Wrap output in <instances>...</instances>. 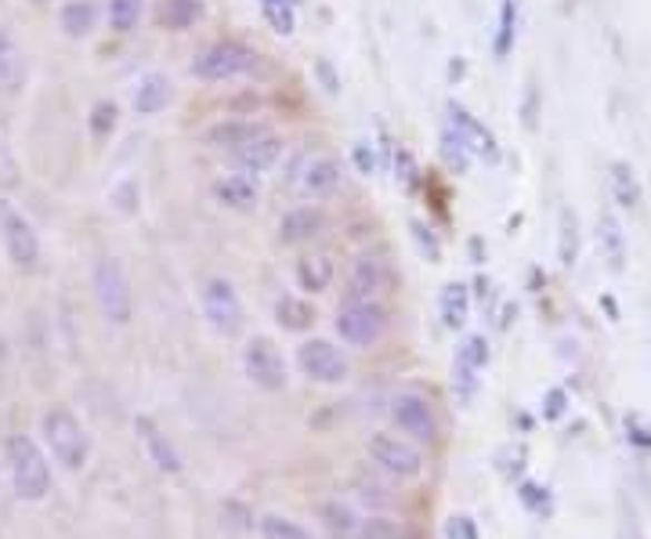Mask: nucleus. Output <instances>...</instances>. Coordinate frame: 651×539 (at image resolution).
<instances>
[{
    "mask_svg": "<svg viewBox=\"0 0 651 539\" xmlns=\"http://www.w3.org/2000/svg\"><path fill=\"white\" fill-rule=\"evenodd\" d=\"M243 373H246V381L260 391H268V395H275V391H283L289 384L283 352L275 347L272 337H260V333L243 344Z\"/></svg>",
    "mask_w": 651,
    "mask_h": 539,
    "instance_id": "8",
    "label": "nucleus"
},
{
    "mask_svg": "<svg viewBox=\"0 0 651 539\" xmlns=\"http://www.w3.org/2000/svg\"><path fill=\"white\" fill-rule=\"evenodd\" d=\"M4 355H8V347H4V341H0V362H4Z\"/></svg>",
    "mask_w": 651,
    "mask_h": 539,
    "instance_id": "45",
    "label": "nucleus"
},
{
    "mask_svg": "<svg viewBox=\"0 0 651 539\" xmlns=\"http://www.w3.org/2000/svg\"><path fill=\"white\" fill-rule=\"evenodd\" d=\"M355 164L362 174H373L376 170V156H373V145L369 141H358L355 145Z\"/></svg>",
    "mask_w": 651,
    "mask_h": 539,
    "instance_id": "43",
    "label": "nucleus"
},
{
    "mask_svg": "<svg viewBox=\"0 0 651 539\" xmlns=\"http://www.w3.org/2000/svg\"><path fill=\"white\" fill-rule=\"evenodd\" d=\"M323 232H326V210L318 207V203H300V207L283 214V222H279V243L300 246V243L318 239Z\"/></svg>",
    "mask_w": 651,
    "mask_h": 539,
    "instance_id": "19",
    "label": "nucleus"
},
{
    "mask_svg": "<svg viewBox=\"0 0 651 539\" xmlns=\"http://www.w3.org/2000/svg\"><path fill=\"white\" fill-rule=\"evenodd\" d=\"M369 457L376 468H384L395 478H416L424 471V457L410 439H398V434H373L369 439Z\"/></svg>",
    "mask_w": 651,
    "mask_h": 539,
    "instance_id": "13",
    "label": "nucleus"
},
{
    "mask_svg": "<svg viewBox=\"0 0 651 539\" xmlns=\"http://www.w3.org/2000/svg\"><path fill=\"white\" fill-rule=\"evenodd\" d=\"M438 315L445 330H460L471 318V290L463 283H448L438 297Z\"/></svg>",
    "mask_w": 651,
    "mask_h": 539,
    "instance_id": "27",
    "label": "nucleus"
},
{
    "mask_svg": "<svg viewBox=\"0 0 651 539\" xmlns=\"http://www.w3.org/2000/svg\"><path fill=\"white\" fill-rule=\"evenodd\" d=\"M4 453H8V474H11L14 492H19V500L37 503L48 497L51 468H48V457L40 453V445L33 439H26V434H11Z\"/></svg>",
    "mask_w": 651,
    "mask_h": 539,
    "instance_id": "2",
    "label": "nucleus"
},
{
    "mask_svg": "<svg viewBox=\"0 0 651 539\" xmlns=\"http://www.w3.org/2000/svg\"><path fill=\"white\" fill-rule=\"evenodd\" d=\"M445 116H448L445 127L453 130L456 141L471 153V159H485V164H496V159H500V141H496V135H492V130L482 120H477L471 109H463L460 101H448Z\"/></svg>",
    "mask_w": 651,
    "mask_h": 539,
    "instance_id": "11",
    "label": "nucleus"
},
{
    "mask_svg": "<svg viewBox=\"0 0 651 539\" xmlns=\"http://www.w3.org/2000/svg\"><path fill=\"white\" fill-rule=\"evenodd\" d=\"M564 413V391H550L546 395V420H558Z\"/></svg>",
    "mask_w": 651,
    "mask_h": 539,
    "instance_id": "44",
    "label": "nucleus"
},
{
    "mask_svg": "<svg viewBox=\"0 0 651 539\" xmlns=\"http://www.w3.org/2000/svg\"><path fill=\"white\" fill-rule=\"evenodd\" d=\"M145 14V0H109L106 8V19H109V29L112 33H135L138 22Z\"/></svg>",
    "mask_w": 651,
    "mask_h": 539,
    "instance_id": "30",
    "label": "nucleus"
},
{
    "mask_svg": "<svg viewBox=\"0 0 651 539\" xmlns=\"http://www.w3.org/2000/svg\"><path fill=\"white\" fill-rule=\"evenodd\" d=\"M37 4H40V0H37Z\"/></svg>",
    "mask_w": 651,
    "mask_h": 539,
    "instance_id": "46",
    "label": "nucleus"
},
{
    "mask_svg": "<svg viewBox=\"0 0 651 539\" xmlns=\"http://www.w3.org/2000/svg\"><path fill=\"white\" fill-rule=\"evenodd\" d=\"M598 246L608 261V268L622 272V265H627V232H622L619 217L612 210H604L598 217Z\"/></svg>",
    "mask_w": 651,
    "mask_h": 539,
    "instance_id": "25",
    "label": "nucleus"
},
{
    "mask_svg": "<svg viewBox=\"0 0 651 539\" xmlns=\"http://www.w3.org/2000/svg\"><path fill=\"white\" fill-rule=\"evenodd\" d=\"M333 275H337V265H333L329 254H312L297 261V286L308 290V294H323L333 283Z\"/></svg>",
    "mask_w": 651,
    "mask_h": 539,
    "instance_id": "26",
    "label": "nucleus"
},
{
    "mask_svg": "<svg viewBox=\"0 0 651 539\" xmlns=\"http://www.w3.org/2000/svg\"><path fill=\"white\" fill-rule=\"evenodd\" d=\"M19 185H22L19 159H14V153L8 149L4 141H0V188H4V193H11V188H19Z\"/></svg>",
    "mask_w": 651,
    "mask_h": 539,
    "instance_id": "36",
    "label": "nucleus"
},
{
    "mask_svg": "<svg viewBox=\"0 0 651 539\" xmlns=\"http://www.w3.org/2000/svg\"><path fill=\"white\" fill-rule=\"evenodd\" d=\"M199 308H203V318H207V326L217 333V337H239L243 326H246V312H243V301L236 294V286L221 275H214V280L203 283L199 290Z\"/></svg>",
    "mask_w": 651,
    "mask_h": 539,
    "instance_id": "6",
    "label": "nucleus"
},
{
    "mask_svg": "<svg viewBox=\"0 0 651 539\" xmlns=\"http://www.w3.org/2000/svg\"><path fill=\"white\" fill-rule=\"evenodd\" d=\"M445 539H482V536H477L474 518H467V514H453V518L445 521Z\"/></svg>",
    "mask_w": 651,
    "mask_h": 539,
    "instance_id": "39",
    "label": "nucleus"
},
{
    "mask_svg": "<svg viewBox=\"0 0 651 539\" xmlns=\"http://www.w3.org/2000/svg\"><path fill=\"white\" fill-rule=\"evenodd\" d=\"M413 236H416V243H420V251H427V254H431V261H438V257H442V246L434 243V236H427V228L420 225V222H413Z\"/></svg>",
    "mask_w": 651,
    "mask_h": 539,
    "instance_id": "42",
    "label": "nucleus"
},
{
    "mask_svg": "<svg viewBox=\"0 0 651 539\" xmlns=\"http://www.w3.org/2000/svg\"><path fill=\"white\" fill-rule=\"evenodd\" d=\"M391 420H395V428L410 442L431 445L438 439V416H434V405L420 395V391H398V395L391 399Z\"/></svg>",
    "mask_w": 651,
    "mask_h": 539,
    "instance_id": "10",
    "label": "nucleus"
},
{
    "mask_svg": "<svg viewBox=\"0 0 651 539\" xmlns=\"http://www.w3.org/2000/svg\"><path fill=\"white\" fill-rule=\"evenodd\" d=\"M326 514L337 518V521H329V529H333V532H355V514L347 511V507L333 503V507H326Z\"/></svg>",
    "mask_w": 651,
    "mask_h": 539,
    "instance_id": "40",
    "label": "nucleus"
},
{
    "mask_svg": "<svg viewBox=\"0 0 651 539\" xmlns=\"http://www.w3.org/2000/svg\"><path fill=\"white\" fill-rule=\"evenodd\" d=\"M387 308L381 301H347L344 308L333 318V330L337 337L352 347H373L384 341L387 333Z\"/></svg>",
    "mask_w": 651,
    "mask_h": 539,
    "instance_id": "5",
    "label": "nucleus"
},
{
    "mask_svg": "<svg viewBox=\"0 0 651 539\" xmlns=\"http://www.w3.org/2000/svg\"><path fill=\"white\" fill-rule=\"evenodd\" d=\"M101 11L95 0H69V4L58 8V29L69 40H87L98 29Z\"/></svg>",
    "mask_w": 651,
    "mask_h": 539,
    "instance_id": "24",
    "label": "nucleus"
},
{
    "mask_svg": "<svg viewBox=\"0 0 651 539\" xmlns=\"http://www.w3.org/2000/svg\"><path fill=\"white\" fill-rule=\"evenodd\" d=\"M210 196L221 203L225 210H236V214H250L257 210L260 203V185L257 178H250V174H217L214 185H210Z\"/></svg>",
    "mask_w": 651,
    "mask_h": 539,
    "instance_id": "16",
    "label": "nucleus"
},
{
    "mask_svg": "<svg viewBox=\"0 0 651 539\" xmlns=\"http://www.w3.org/2000/svg\"><path fill=\"white\" fill-rule=\"evenodd\" d=\"M517 497H521V503H525L532 514H550V492H546L543 486L525 482V486H521Z\"/></svg>",
    "mask_w": 651,
    "mask_h": 539,
    "instance_id": "37",
    "label": "nucleus"
},
{
    "mask_svg": "<svg viewBox=\"0 0 651 539\" xmlns=\"http://www.w3.org/2000/svg\"><path fill=\"white\" fill-rule=\"evenodd\" d=\"M297 366L300 373L315 384H344L352 366H347V355L337 344L326 337H312L297 347Z\"/></svg>",
    "mask_w": 651,
    "mask_h": 539,
    "instance_id": "9",
    "label": "nucleus"
},
{
    "mask_svg": "<svg viewBox=\"0 0 651 539\" xmlns=\"http://www.w3.org/2000/svg\"><path fill=\"white\" fill-rule=\"evenodd\" d=\"M489 341H485V333H471L467 341H463L456 347V359H453V391H456V399L467 405L474 395H477V384H482V373L489 366Z\"/></svg>",
    "mask_w": 651,
    "mask_h": 539,
    "instance_id": "12",
    "label": "nucleus"
},
{
    "mask_svg": "<svg viewBox=\"0 0 651 539\" xmlns=\"http://www.w3.org/2000/svg\"><path fill=\"white\" fill-rule=\"evenodd\" d=\"M608 182H612V196L619 207H637L641 203V182H637V174L630 164H622V159H615L612 164V174H608Z\"/></svg>",
    "mask_w": 651,
    "mask_h": 539,
    "instance_id": "29",
    "label": "nucleus"
},
{
    "mask_svg": "<svg viewBox=\"0 0 651 539\" xmlns=\"http://www.w3.org/2000/svg\"><path fill=\"white\" fill-rule=\"evenodd\" d=\"M0 239H4L8 261L19 272H33L40 265V236L33 222L14 207L11 199H0Z\"/></svg>",
    "mask_w": 651,
    "mask_h": 539,
    "instance_id": "7",
    "label": "nucleus"
},
{
    "mask_svg": "<svg viewBox=\"0 0 651 539\" xmlns=\"http://www.w3.org/2000/svg\"><path fill=\"white\" fill-rule=\"evenodd\" d=\"M203 14H207L203 0H156L152 19L159 29H167V33H188Z\"/></svg>",
    "mask_w": 651,
    "mask_h": 539,
    "instance_id": "23",
    "label": "nucleus"
},
{
    "mask_svg": "<svg viewBox=\"0 0 651 539\" xmlns=\"http://www.w3.org/2000/svg\"><path fill=\"white\" fill-rule=\"evenodd\" d=\"M344 170L333 156H312L297 174V193L304 199H326L341 188Z\"/></svg>",
    "mask_w": 651,
    "mask_h": 539,
    "instance_id": "18",
    "label": "nucleus"
},
{
    "mask_svg": "<svg viewBox=\"0 0 651 539\" xmlns=\"http://www.w3.org/2000/svg\"><path fill=\"white\" fill-rule=\"evenodd\" d=\"M135 431H138V442L145 445V453H149V460L156 463L159 471H164V474H178L181 471V453L174 449V442L152 424L149 416H138Z\"/></svg>",
    "mask_w": 651,
    "mask_h": 539,
    "instance_id": "20",
    "label": "nucleus"
},
{
    "mask_svg": "<svg viewBox=\"0 0 651 539\" xmlns=\"http://www.w3.org/2000/svg\"><path fill=\"white\" fill-rule=\"evenodd\" d=\"M265 135H272V127L265 120H254V116H228V120H217L203 130V145L231 156L236 149H243V145H250Z\"/></svg>",
    "mask_w": 651,
    "mask_h": 539,
    "instance_id": "15",
    "label": "nucleus"
},
{
    "mask_svg": "<svg viewBox=\"0 0 651 539\" xmlns=\"http://www.w3.org/2000/svg\"><path fill=\"white\" fill-rule=\"evenodd\" d=\"M283 149H286V141L275 135H265V138H257L250 145H243V149H236L228 159L236 164L243 174H260V170H272L275 164L283 159Z\"/></svg>",
    "mask_w": 651,
    "mask_h": 539,
    "instance_id": "21",
    "label": "nucleus"
},
{
    "mask_svg": "<svg viewBox=\"0 0 651 539\" xmlns=\"http://www.w3.org/2000/svg\"><path fill=\"white\" fill-rule=\"evenodd\" d=\"M395 167H398V178H402V185H405V188H413V185H416V164H413V156L405 153V149H398Z\"/></svg>",
    "mask_w": 651,
    "mask_h": 539,
    "instance_id": "41",
    "label": "nucleus"
},
{
    "mask_svg": "<svg viewBox=\"0 0 651 539\" xmlns=\"http://www.w3.org/2000/svg\"><path fill=\"white\" fill-rule=\"evenodd\" d=\"M91 286H95V301H98L101 315H106L112 326H127L130 315H135V294H130V280L120 261L101 257L91 272Z\"/></svg>",
    "mask_w": 651,
    "mask_h": 539,
    "instance_id": "4",
    "label": "nucleus"
},
{
    "mask_svg": "<svg viewBox=\"0 0 651 539\" xmlns=\"http://www.w3.org/2000/svg\"><path fill=\"white\" fill-rule=\"evenodd\" d=\"M391 283H395V272L381 254H358L347 272V301H381Z\"/></svg>",
    "mask_w": 651,
    "mask_h": 539,
    "instance_id": "14",
    "label": "nucleus"
},
{
    "mask_svg": "<svg viewBox=\"0 0 651 539\" xmlns=\"http://www.w3.org/2000/svg\"><path fill=\"white\" fill-rule=\"evenodd\" d=\"M257 8H260V14H265V22L272 26V33L294 37L297 11H294V4H289V0H257Z\"/></svg>",
    "mask_w": 651,
    "mask_h": 539,
    "instance_id": "31",
    "label": "nucleus"
},
{
    "mask_svg": "<svg viewBox=\"0 0 651 539\" xmlns=\"http://www.w3.org/2000/svg\"><path fill=\"white\" fill-rule=\"evenodd\" d=\"M26 84V51L8 26H0V95H14Z\"/></svg>",
    "mask_w": 651,
    "mask_h": 539,
    "instance_id": "22",
    "label": "nucleus"
},
{
    "mask_svg": "<svg viewBox=\"0 0 651 539\" xmlns=\"http://www.w3.org/2000/svg\"><path fill=\"white\" fill-rule=\"evenodd\" d=\"M170 106H174V80L167 72H159V69L141 72L135 80V91H130V109L138 116H159Z\"/></svg>",
    "mask_w": 651,
    "mask_h": 539,
    "instance_id": "17",
    "label": "nucleus"
},
{
    "mask_svg": "<svg viewBox=\"0 0 651 539\" xmlns=\"http://www.w3.org/2000/svg\"><path fill=\"white\" fill-rule=\"evenodd\" d=\"M275 323H279L283 330L300 333V330H308L315 323V308L297 294H283L279 301H275Z\"/></svg>",
    "mask_w": 651,
    "mask_h": 539,
    "instance_id": "28",
    "label": "nucleus"
},
{
    "mask_svg": "<svg viewBox=\"0 0 651 539\" xmlns=\"http://www.w3.org/2000/svg\"><path fill=\"white\" fill-rule=\"evenodd\" d=\"M575 246H579L575 217L572 214H561V265H572V261H575Z\"/></svg>",
    "mask_w": 651,
    "mask_h": 539,
    "instance_id": "38",
    "label": "nucleus"
},
{
    "mask_svg": "<svg viewBox=\"0 0 651 539\" xmlns=\"http://www.w3.org/2000/svg\"><path fill=\"white\" fill-rule=\"evenodd\" d=\"M257 532L260 539H312L308 532H304L297 521L289 518H279V514H265L257 521Z\"/></svg>",
    "mask_w": 651,
    "mask_h": 539,
    "instance_id": "32",
    "label": "nucleus"
},
{
    "mask_svg": "<svg viewBox=\"0 0 651 539\" xmlns=\"http://www.w3.org/2000/svg\"><path fill=\"white\" fill-rule=\"evenodd\" d=\"M40 434L55 463H62L66 471H80L87 457H91V439H87L83 424L69 410H62V405L40 416Z\"/></svg>",
    "mask_w": 651,
    "mask_h": 539,
    "instance_id": "3",
    "label": "nucleus"
},
{
    "mask_svg": "<svg viewBox=\"0 0 651 539\" xmlns=\"http://www.w3.org/2000/svg\"><path fill=\"white\" fill-rule=\"evenodd\" d=\"M442 159H445V164L453 167L456 174H467V167H471V153L463 149V145L456 141V135H453L448 127L442 130Z\"/></svg>",
    "mask_w": 651,
    "mask_h": 539,
    "instance_id": "34",
    "label": "nucleus"
},
{
    "mask_svg": "<svg viewBox=\"0 0 651 539\" xmlns=\"http://www.w3.org/2000/svg\"><path fill=\"white\" fill-rule=\"evenodd\" d=\"M517 4L514 0H503V11H500V33H496V55H506L514 43V33H517Z\"/></svg>",
    "mask_w": 651,
    "mask_h": 539,
    "instance_id": "35",
    "label": "nucleus"
},
{
    "mask_svg": "<svg viewBox=\"0 0 651 539\" xmlns=\"http://www.w3.org/2000/svg\"><path fill=\"white\" fill-rule=\"evenodd\" d=\"M260 66V55L243 40H214L193 58V77L207 84H228L239 77H250Z\"/></svg>",
    "mask_w": 651,
    "mask_h": 539,
    "instance_id": "1",
    "label": "nucleus"
},
{
    "mask_svg": "<svg viewBox=\"0 0 651 539\" xmlns=\"http://www.w3.org/2000/svg\"><path fill=\"white\" fill-rule=\"evenodd\" d=\"M91 135L101 141V138H109L112 130H116V124H120V109H116V101H98V106L91 109Z\"/></svg>",
    "mask_w": 651,
    "mask_h": 539,
    "instance_id": "33",
    "label": "nucleus"
}]
</instances>
